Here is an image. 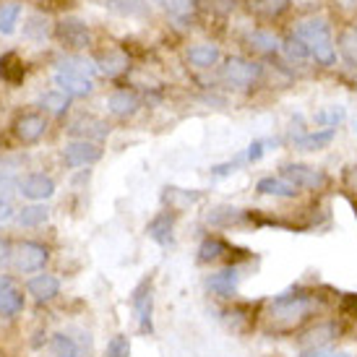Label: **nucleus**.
Instances as JSON below:
<instances>
[{
    "label": "nucleus",
    "mask_w": 357,
    "mask_h": 357,
    "mask_svg": "<svg viewBox=\"0 0 357 357\" xmlns=\"http://www.w3.org/2000/svg\"><path fill=\"white\" fill-rule=\"evenodd\" d=\"M316 307V292L289 289V292H282V295L268 300V310L264 316H266V324L274 334H292L305 324L307 318H313Z\"/></svg>",
    "instance_id": "1"
},
{
    "label": "nucleus",
    "mask_w": 357,
    "mask_h": 357,
    "mask_svg": "<svg viewBox=\"0 0 357 357\" xmlns=\"http://www.w3.org/2000/svg\"><path fill=\"white\" fill-rule=\"evenodd\" d=\"M26 289L37 303H50L60 295V282L52 274H40L26 284Z\"/></svg>",
    "instance_id": "18"
},
{
    "label": "nucleus",
    "mask_w": 357,
    "mask_h": 357,
    "mask_svg": "<svg viewBox=\"0 0 357 357\" xmlns=\"http://www.w3.org/2000/svg\"><path fill=\"white\" fill-rule=\"evenodd\" d=\"M334 136H337V130H331V128L305 130V133L295 136V146H298L300 151H321L334 141Z\"/></svg>",
    "instance_id": "15"
},
{
    "label": "nucleus",
    "mask_w": 357,
    "mask_h": 357,
    "mask_svg": "<svg viewBox=\"0 0 357 357\" xmlns=\"http://www.w3.org/2000/svg\"><path fill=\"white\" fill-rule=\"evenodd\" d=\"M8 287H13V282H10V277H6V274H0V295L6 292Z\"/></svg>",
    "instance_id": "45"
},
{
    "label": "nucleus",
    "mask_w": 357,
    "mask_h": 357,
    "mask_svg": "<svg viewBox=\"0 0 357 357\" xmlns=\"http://www.w3.org/2000/svg\"><path fill=\"white\" fill-rule=\"evenodd\" d=\"M339 50H342V58L347 60L352 68H357V26H347L339 34Z\"/></svg>",
    "instance_id": "33"
},
{
    "label": "nucleus",
    "mask_w": 357,
    "mask_h": 357,
    "mask_svg": "<svg viewBox=\"0 0 357 357\" xmlns=\"http://www.w3.org/2000/svg\"><path fill=\"white\" fill-rule=\"evenodd\" d=\"M50 349H52V355L55 357H81L84 355V349H81V344L76 342V337H70L68 331H58V334H52Z\"/></svg>",
    "instance_id": "23"
},
{
    "label": "nucleus",
    "mask_w": 357,
    "mask_h": 357,
    "mask_svg": "<svg viewBox=\"0 0 357 357\" xmlns=\"http://www.w3.org/2000/svg\"><path fill=\"white\" fill-rule=\"evenodd\" d=\"M97 68H100V73H105V76L112 79V76H120L123 70L128 68V58H126V52L109 50L97 60Z\"/></svg>",
    "instance_id": "26"
},
{
    "label": "nucleus",
    "mask_w": 357,
    "mask_h": 357,
    "mask_svg": "<svg viewBox=\"0 0 357 357\" xmlns=\"http://www.w3.org/2000/svg\"><path fill=\"white\" fill-rule=\"evenodd\" d=\"M188 60L196 66V68H211V66H217L219 60V47L217 45H196V47H190L188 50Z\"/></svg>",
    "instance_id": "27"
},
{
    "label": "nucleus",
    "mask_w": 357,
    "mask_h": 357,
    "mask_svg": "<svg viewBox=\"0 0 357 357\" xmlns=\"http://www.w3.org/2000/svg\"><path fill=\"white\" fill-rule=\"evenodd\" d=\"M245 42H248L250 50L261 52V55H274V52L282 50V45L277 42V37H274V34H268V31H264V29L250 31L248 37H245Z\"/></svg>",
    "instance_id": "25"
},
{
    "label": "nucleus",
    "mask_w": 357,
    "mask_h": 357,
    "mask_svg": "<svg viewBox=\"0 0 357 357\" xmlns=\"http://www.w3.org/2000/svg\"><path fill=\"white\" fill-rule=\"evenodd\" d=\"M58 70L63 73H76V76H86L91 79L94 73H97V63H91V60H84V58H66L58 63Z\"/></svg>",
    "instance_id": "34"
},
{
    "label": "nucleus",
    "mask_w": 357,
    "mask_h": 357,
    "mask_svg": "<svg viewBox=\"0 0 357 357\" xmlns=\"http://www.w3.org/2000/svg\"><path fill=\"white\" fill-rule=\"evenodd\" d=\"M295 34L307 45V50H310V55L316 58V63L326 66V68L337 63V50H334V40H331V29H328L326 19L300 21Z\"/></svg>",
    "instance_id": "2"
},
{
    "label": "nucleus",
    "mask_w": 357,
    "mask_h": 357,
    "mask_svg": "<svg viewBox=\"0 0 357 357\" xmlns=\"http://www.w3.org/2000/svg\"><path fill=\"white\" fill-rule=\"evenodd\" d=\"M40 102H42V107L47 109V112H52V115H63V112L70 107V97L66 94V91H60V89L47 91Z\"/></svg>",
    "instance_id": "37"
},
{
    "label": "nucleus",
    "mask_w": 357,
    "mask_h": 357,
    "mask_svg": "<svg viewBox=\"0 0 357 357\" xmlns=\"http://www.w3.org/2000/svg\"><path fill=\"white\" fill-rule=\"evenodd\" d=\"M331 349L328 347H316V349H300V357H328Z\"/></svg>",
    "instance_id": "43"
},
{
    "label": "nucleus",
    "mask_w": 357,
    "mask_h": 357,
    "mask_svg": "<svg viewBox=\"0 0 357 357\" xmlns=\"http://www.w3.org/2000/svg\"><path fill=\"white\" fill-rule=\"evenodd\" d=\"M10 258H13V245H10V240H0V266H6Z\"/></svg>",
    "instance_id": "42"
},
{
    "label": "nucleus",
    "mask_w": 357,
    "mask_h": 357,
    "mask_svg": "<svg viewBox=\"0 0 357 357\" xmlns=\"http://www.w3.org/2000/svg\"><path fill=\"white\" fill-rule=\"evenodd\" d=\"M240 282H243V266L235 264V266H225L222 271L206 277V289L219 298H232L238 292Z\"/></svg>",
    "instance_id": "8"
},
{
    "label": "nucleus",
    "mask_w": 357,
    "mask_h": 357,
    "mask_svg": "<svg viewBox=\"0 0 357 357\" xmlns=\"http://www.w3.org/2000/svg\"><path fill=\"white\" fill-rule=\"evenodd\" d=\"M47 217H50V211L45 206H24L16 214V222L21 227H40L42 222H47Z\"/></svg>",
    "instance_id": "36"
},
{
    "label": "nucleus",
    "mask_w": 357,
    "mask_h": 357,
    "mask_svg": "<svg viewBox=\"0 0 357 357\" xmlns=\"http://www.w3.org/2000/svg\"><path fill=\"white\" fill-rule=\"evenodd\" d=\"M47 130V120L40 112H24L21 118L13 123V133L21 144H37Z\"/></svg>",
    "instance_id": "10"
},
{
    "label": "nucleus",
    "mask_w": 357,
    "mask_h": 357,
    "mask_svg": "<svg viewBox=\"0 0 357 357\" xmlns=\"http://www.w3.org/2000/svg\"><path fill=\"white\" fill-rule=\"evenodd\" d=\"M21 16V3L16 0H3L0 3V34H13Z\"/></svg>",
    "instance_id": "29"
},
{
    "label": "nucleus",
    "mask_w": 357,
    "mask_h": 357,
    "mask_svg": "<svg viewBox=\"0 0 357 357\" xmlns=\"http://www.w3.org/2000/svg\"><path fill=\"white\" fill-rule=\"evenodd\" d=\"M172 227H175V217L169 211H159L157 217L146 225V235H149L157 245H169L172 243Z\"/></svg>",
    "instance_id": "19"
},
{
    "label": "nucleus",
    "mask_w": 357,
    "mask_h": 357,
    "mask_svg": "<svg viewBox=\"0 0 357 357\" xmlns=\"http://www.w3.org/2000/svg\"><path fill=\"white\" fill-rule=\"evenodd\" d=\"M24 310V292L16 287H8L3 295H0V316L3 318H13Z\"/></svg>",
    "instance_id": "30"
},
{
    "label": "nucleus",
    "mask_w": 357,
    "mask_h": 357,
    "mask_svg": "<svg viewBox=\"0 0 357 357\" xmlns=\"http://www.w3.org/2000/svg\"><path fill=\"white\" fill-rule=\"evenodd\" d=\"M68 133H73V136H81V141H89V139H105V136L109 133V128L102 123V120L81 115V118L70 120Z\"/></svg>",
    "instance_id": "16"
},
{
    "label": "nucleus",
    "mask_w": 357,
    "mask_h": 357,
    "mask_svg": "<svg viewBox=\"0 0 357 357\" xmlns=\"http://www.w3.org/2000/svg\"><path fill=\"white\" fill-rule=\"evenodd\" d=\"M50 21L47 16H42V13H34L29 19L24 21V37L26 40H34V42H45L50 37Z\"/></svg>",
    "instance_id": "28"
},
{
    "label": "nucleus",
    "mask_w": 357,
    "mask_h": 357,
    "mask_svg": "<svg viewBox=\"0 0 357 357\" xmlns=\"http://www.w3.org/2000/svg\"><path fill=\"white\" fill-rule=\"evenodd\" d=\"M264 151H266V141H253L245 151V162H258V159L264 157Z\"/></svg>",
    "instance_id": "41"
},
{
    "label": "nucleus",
    "mask_w": 357,
    "mask_h": 357,
    "mask_svg": "<svg viewBox=\"0 0 357 357\" xmlns=\"http://www.w3.org/2000/svg\"><path fill=\"white\" fill-rule=\"evenodd\" d=\"M55 37L66 50H86L91 45V29L73 16H66L55 24Z\"/></svg>",
    "instance_id": "4"
},
{
    "label": "nucleus",
    "mask_w": 357,
    "mask_h": 357,
    "mask_svg": "<svg viewBox=\"0 0 357 357\" xmlns=\"http://www.w3.org/2000/svg\"><path fill=\"white\" fill-rule=\"evenodd\" d=\"M19 175H16V162L3 159L0 162V201H8L19 190Z\"/></svg>",
    "instance_id": "24"
},
{
    "label": "nucleus",
    "mask_w": 357,
    "mask_h": 357,
    "mask_svg": "<svg viewBox=\"0 0 357 357\" xmlns=\"http://www.w3.org/2000/svg\"><path fill=\"white\" fill-rule=\"evenodd\" d=\"M157 3L167 10L172 19H178V21L188 19L190 8H193V0H157Z\"/></svg>",
    "instance_id": "38"
},
{
    "label": "nucleus",
    "mask_w": 357,
    "mask_h": 357,
    "mask_svg": "<svg viewBox=\"0 0 357 357\" xmlns=\"http://www.w3.org/2000/svg\"><path fill=\"white\" fill-rule=\"evenodd\" d=\"M245 219H248V214L235 206H217L206 214V222L214 225V227H232V225H240Z\"/></svg>",
    "instance_id": "21"
},
{
    "label": "nucleus",
    "mask_w": 357,
    "mask_h": 357,
    "mask_svg": "<svg viewBox=\"0 0 357 357\" xmlns=\"http://www.w3.org/2000/svg\"><path fill=\"white\" fill-rule=\"evenodd\" d=\"M347 307L357 310V295H347V298H344V303H342V310H347Z\"/></svg>",
    "instance_id": "44"
},
{
    "label": "nucleus",
    "mask_w": 357,
    "mask_h": 357,
    "mask_svg": "<svg viewBox=\"0 0 357 357\" xmlns=\"http://www.w3.org/2000/svg\"><path fill=\"white\" fill-rule=\"evenodd\" d=\"M130 355V342L128 337H123V334H118V337L109 339L107 344V357H128Z\"/></svg>",
    "instance_id": "39"
},
{
    "label": "nucleus",
    "mask_w": 357,
    "mask_h": 357,
    "mask_svg": "<svg viewBox=\"0 0 357 357\" xmlns=\"http://www.w3.org/2000/svg\"><path fill=\"white\" fill-rule=\"evenodd\" d=\"M342 185H344V190H347V193L357 196V165H349V167H344V172H342Z\"/></svg>",
    "instance_id": "40"
},
{
    "label": "nucleus",
    "mask_w": 357,
    "mask_h": 357,
    "mask_svg": "<svg viewBox=\"0 0 357 357\" xmlns=\"http://www.w3.org/2000/svg\"><path fill=\"white\" fill-rule=\"evenodd\" d=\"M141 100H139V94L136 91H130V89H118V91H112L109 94V100H107V107L112 115H118V118H128V115H133L136 109H139Z\"/></svg>",
    "instance_id": "17"
},
{
    "label": "nucleus",
    "mask_w": 357,
    "mask_h": 357,
    "mask_svg": "<svg viewBox=\"0 0 357 357\" xmlns=\"http://www.w3.org/2000/svg\"><path fill=\"white\" fill-rule=\"evenodd\" d=\"M344 118H347V109L342 107V105H328V107H324L316 115V123L318 126H324V128L337 130L339 126L344 123Z\"/></svg>",
    "instance_id": "35"
},
{
    "label": "nucleus",
    "mask_w": 357,
    "mask_h": 357,
    "mask_svg": "<svg viewBox=\"0 0 357 357\" xmlns=\"http://www.w3.org/2000/svg\"><path fill=\"white\" fill-rule=\"evenodd\" d=\"M339 337V326L334 321H321L313 328H307L300 337V347L303 349H316V347H331V342Z\"/></svg>",
    "instance_id": "11"
},
{
    "label": "nucleus",
    "mask_w": 357,
    "mask_h": 357,
    "mask_svg": "<svg viewBox=\"0 0 357 357\" xmlns=\"http://www.w3.org/2000/svg\"><path fill=\"white\" fill-rule=\"evenodd\" d=\"M279 175L284 180H289V183L300 190H324L328 185V178L324 169H316V167H310V165H300V162L284 165Z\"/></svg>",
    "instance_id": "5"
},
{
    "label": "nucleus",
    "mask_w": 357,
    "mask_h": 357,
    "mask_svg": "<svg viewBox=\"0 0 357 357\" xmlns=\"http://www.w3.org/2000/svg\"><path fill=\"white\" fill-rule=\"evenodd\" d=\"M55 84L60 86V91H66L68 97H86L94 89V81L86 76H76V73H63L55 70Z\"/></svg>",
    "instance_id": "14"
},
{
    "label": "nucleus",
    "mask_w": 357,
    "mask_h": 357,
    "mask_svg": "<svg viewBox=\"0 0 357 357\" xmlns=\"http://www.w3.org/2000/svg\"><path fill=\"white\" fill-rule=\"evenodd\" d=\"M219 76L232 89H250L261 79V66L245 58H227V63L219 70Z\"/></svg>",
    "instance_id": "3"
},
{
    "label": "nucleus",
    "mask_w": 357,
    "mask_h": 357,
    "mask_svg": "<svg viewBox=\"0 0 357 357\" xmlns=\"http://www.w3.org/2000/svg\"><path fill=\"white\" fill-rule=\"evenodd\" d=\"M0 3H3V0H0Z\"/></svg>",
    "instance_id": "46"
},
{
    "label": "nucleus",
    "mask_w": 357,
    "mask_h": 357,
    "mask_svg": "<svg viewBox=\"0 0 357 357\" xmlns=\"http://www.w3.org/2000/svg\"><path fill=\"white\" fill-rule=\"evenodd\" d=\"M282 52H284L287 60H292V63H307V60L313 58L310 50H307V45L300 40L298 34H292V37H287V40L282 42Z\"/></svg>",
    "instance_id": "32"
},
{
    "label": "nucleus",
    "mask_w": 357,
    "mask_h": 357,
    "mask_svg": "<svg viewBox=\"0 0 357 357\" xmlns=\"http://www.w3.org/2000/svg\"><path fill=\"white\" fill-rule=\"evenodd\" d=\"M47 258H50V250L45 248L42 243H34V240H26V243H21L19 248L13 250V266L19 268V271H40L45 268L47 264Z\"/></svg>",
    "instance_id": "7"
},
{
    "label": "nucleus",
    "mask_w": 357,
    "mask_h": 357,
    "mask_svg": "<svg viewBox=\"0 0 357 357\" xmlns=\"http://www.w3.org/2000/svg\"><path fill=\"white\" fill-rule=\"evenodd\" d=\"M256 193H261V196H277V199H295L300 193V188H295L282 175H277V178L268 175V178H261L256 183Z\"/></svg>",
    "instance_id": "13"
},
{
    "label": "nucleus",
    "mask_w": 357,
    "mask_h": 357,
    "mask_svg": "<svg viewBox=\"0 0 357 357\" xmlns=\"http://www.w3.org/2000/svg\"><path fill=\"white\" fill-rule=\"evenodd\" d=\"M130 305L136 310V321H139L141 334H154V295H151L149 279H144L139 287L133 289Z\"/></svg>",
    "instance_id": "6"
},
{
    "label": "nucleus",
    "mask_w": 357,
    "mask_h": 357,
    "mask_svg": "<svg viewBox=\"0 0 357 357\" xmlns=\"http://www.w3.org/2000/svg\"><path fill=\"white\" fill-rule=\"evenodd\" d=\"M24 60L16 55V52H6L3 58H0V79L8 81L10 86H19L21 81H24Z\"/></svg>",
    "instance_id": "22"
},
{
    "label": "nucleus",
    "mask_w": 357,
    "mask_h": 357,
    "mask_svg": "<svg viewBox=\"0 0 357 357\" xmlns=\"http://www.w3.org/2000/svg\"><path fill=\"white\" fill-rule=\"evenodd\" d=\"M63 159L68 167H89L102 159V149L94 141H70L63 149Z\"/></svg>",
    "instance_id": "9"
},
{
    "label": "nucleus",
    "mask_w": 357,
    "mask_h": 357,
    "mask_svg": "<svg viewBox=\"0 0 357 357\" xmlns=\"http://www.w3.org/2000/svg\"><path fill=\"white\" fill-rule=\"evenodd\" d=\"M19 190L31 201H45L55 193V183H52V178L42 175V172H31L19 183Z\"/></svg>",
    "instance_id": "12"
},
{
    "label": "nucleus",
    "mask_w": 357,
    "mask_h": 357,
    "mask_svg": "<svg viewBox=\"0 0 357 357\" xmlns=\"http://www.w3.org/2000/svg\"><path fill=\"white\" fill-rule=\"evenodd\" d=\"M105 8L123 19H136V16H146L149 3L146 0H105Z\"/></svg>",
    "instance_id": "20"
},
{
    "label": "nucleus",
    "mask_w": 357,
    "mask_h": 357,
    "mask_svg": "<svg viewBox=\"0 0 357 357\" xmlns=\"http://www.w3.org/2000/svg\"><path fill=\"white\" fill-rule=\"evenodd\" d=\"M229 250V245L222 238H206L199 248V261L201 264H211V261H219Z\"/></svg>",
    "instance_id": "31"
}]
</instances>
